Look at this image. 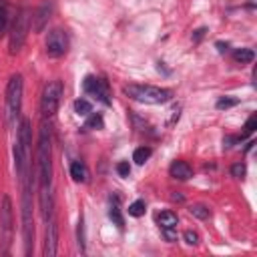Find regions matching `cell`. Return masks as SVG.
<instances>
[{"label":"cell","mask_w":257,"mask_h":257,"mask_svg":"<svg viewBox=\"0 0 257 257\" xmlns=\"http://www.w3.org/2000/svg\"><path fill=\"white\" fill-rule=\"evenodd\" d=\"M189 213H191L193 217L201 219V221L211 217V211H209V207H205V205H191V207H189Z\"/></svg>","instance_id":"obj_22"},{"label":"cell","mask_w":257,"mask_h":257,"mask_svg":"<svg viewBox=\"0 0 257 257\" xmlns=\"http://www.w3.org/2000/svg\"><path fill=\"white\" fill-rule=\"evenodd\" d=\"M104 126V120L98 112H90L88 118H86V128H102Z\"/></svg>","instance_id":"obj_24"},{"label":"cell","mask_w":257,"mask_h":257,"mask_svg":"<svg viewBox=\"0 0 257 257\" xmlns=\"http://www.w3.org/2000/svg\"><path fill=\"white\" fill-rule=\"evenodd\" d=\"M237 102H239V100H237V98H233V96H221V98L217 100V104H215V106H217L219 110H225V108L235 106Z\"/></svg>","instance_id":"obj_26"},{"label":"cell","mask_w":257,"mask_h":257,"mask_svg":"<svg viewBox=\"0 0 257 257\" xmlns=\"http://www.w3.org/2000/svg\"><path fill=\"white\" fill-rule=\"evenodd\" d=\"M36 175H38L40 187H50V181H52V141H50V126L46 122H42L40 131H38Z\"/></svg>","instance_id":"obj_2"},{"label":"cell","mask_w":257,"mask_h":257,"mask_svg":"<svg viewBox=\"0 0 257 257\" xmlns=\"http://www.w3.org/2000/svg\"><path fill=\"white\" fill-rule=\"evenodd\" d=\"M82 86H84V90L88 92V94H92V96H96L102 104H110V94H108V86H106V82L102 80V78H96V76H86L84 78V82H82Z\"/></svg>","instance_id":"obj_10"},{"label":"cell","mask_w":257,"mask_h":257,"mask_svg":"<svg viewBox=\"0 0 257 257\" xmlns=\"http://www.w3.org/2000/svg\"><path fill=\"white\" fill-rule=\"evenodd\" d=\"M12 235H14V211H12L10 197L4 195L2 201H0V241H2L6 253L10 249Z\"/></svg>","instance_id":"obj_7"},{"label":"cell","mask_w":257,"mask_h":257,"mask_svg":"<svg viewBox=\"0 0 257 257\" xmlns=\"http://www.w3.org/2000/svg\"><path fill=\"white\" fill-rule=\"evenodd\" d=\"M68 50V34L62 28H54L46 36V54L50 58H60Z\"/></svg>","instance_id":"obj_9"},{"label":"cell","mask_w":257,"mask_h":257,"mask_svg":"<svg viewBox=\"0 0 257 257\" xmlns=\"http://www.w3.org/2000/svg\"><path fill=\"white\" fill-rule=\"evenodd\" d=\"M145 209H147L145 201L143 199H137V201H133L128 205V215L131 217H141V215H145Z\"/></svg>","instance_id":"obj_23"},{"label":"cell","mask_w":257,"mask_h":257,"mask_svg":"<svg viewBox=\"0 0 257 257\" xmlns=\"http://www.w3.org/2000/svg\"><path fill=\"white\" fill-rule=\"evenodd\" d=\"M243 128H245V131H243V135H239V137H241V141H243L245 137H249V135L257 128V114H251V116L247 118V122H245V126H243Z\"/></svg>","instance_id":"obj_25"},{"label":"cell","mask_w":257,"mask_h":257,"mask_svg":"<svg viewBox=\"0 0 257 257\" xmlns=\"http://www.w3.org/2000/svg\"><path fill=\"white\" fill-rule=\"evenodd\" d=\"M74 110H76V114H80V116H88V114L92 112V104H90L86 98H76V100H74Z\"/></svg>","instance_id":"obj_20"},{"label":"cell","mask_w":257,"mask_h":257,"mask_svg":"<svg viewBox=\"0 0 257 257\" xmlns=\"http://www.w3.org/2000/svg\"><path fill=\"white\" fill-rule=\"evenodd\" d=\"M183 239H185L187 245H197V243H199V235H197L195 231H185V233H183Z\"/></svg>","instance_id":"obj_30"},{"label":"cell","mask_w":257,"mask_h":257,"mask_svg":"<svg viewBox=\"0 0 257 257\" xmlns=\"http://www.w3.org/2000/svg\"><path fill=\"white\" fill-rule=\"evenodd\" d=\"M76 235H78V247H80V251H84L86 237H84V219H82V215H80V219H78V229H76Z\"/></svg>","instance_id":"obj_28"},{"label":"cell","mask_w":257,"mask_h":257,"mask_svg":"<svg viewBox=\"0 0 257 257\" xmlns=\"http://www.w3.org/2000/svg\"><path fill=\"white\" fill-rule=\"evenodd\" d=\"M233 58H235L237 62H241V64H247V62H253L255 52H253L251 48H237V50L233 52Z\"/></svg>","instance_id":"obj_19"},{"label":"cell","mask_w":257,"mask_h":257,"mask_svg":"<svg viewBox=\"0 0 257 257\" xmlns=\"http://www.w3.org/2000/svg\"><path fill=\"white\" fill-rule=\"evenodd\" d=\"M22 90H24L22 76L20 74H12L8 84H6V122H8V126H12L16 122V118L20 116Z\"/></svg>","instance_id":"obj_5"},{"label":"cell","mask_w":257,"mask_h":257,"mask_svg":"<svg viewBox=\"0 0 257 257\" xmlns=\"http://www.w3.org/2000/svg\"><path fill=\"white\" fill-rule=\"evenodd\" d=\"M245 173H247L245 163H235V165L231 167V175H233V177H237V179H243V177H245Z\"/></svg>","instance_id":"obj_29"},{"label":"cell","mask_w":257,"mask_h":257,"mask_svg":"<svg viewBox=\"0 0 257 257\" xmlns=\"http://www.w3.org/2000/svg\"><path fill=\"white\" fill-rule=\"evenodd\" d=\"M32 126L28 118H20L18 131H16V145H14V167L16 175L20 177V183H26L32 177Z\"/></svg>","instance_id":"obj_1"},{"label":"cell","mask_w":257,"mask_h":257,"mask_svg":"<svg viewBox=\"0 0 257 257\" xmlns=\"http://www.w3.org/2000/svg\"><path fill=\"white\" fill-rule=\"evenodd\" d=\"M30 193H32V179L22 183V237H24V253H32V243H34V221H32V203H30Z\"/></svg>","instance_id":"obj_6"},{"label":"cell","mask_w":257,"mask_h":257,"mask_svg":"<svg viewBox=\"0 0 257 257\" xmlns=\"http://www.w3.org/2000/svg\"><path fill=\"white\" fill-rule=\"evenodd\" d=\"M122 90L128 98L137 102H145V104H165L173 98L171 88H161L153 84H126Z\"/></svg>","instance_id":"obj_3"},{"label":"cell","mask_w":257,"mask_h":257,"mask_svg":"<svg viewBox=\"0 0 257 257\" xmlns=\"http://www.w3.org/2000/svg\"><path fill=\"white\" fill-rule=\"evenodd\" d=\"M108 217H110V221L118 227V229H122L124 227V219H122V215H120V207H118V199L114 197V201L110 199V209H108Z\"/></svg>","instance_id":"obj_16"},{"label":"cell","mask_w":257,"mask_h":257,"mask_svg":"<svg viewBox=\"0 0 257 257\" xmlns=\"http://www.w3.org/2000/svg\"><path fill=\"white\" fill-rule=\"evenodd\" d=\"M8 22H10V2L0 0V36L6 32Z\"/></svg>","instance_id":"obj_18"},{"label":"cell","mask_w":257,"mask_h":257,"mask_svg":"<svg viewBox=\"0 0 257 257\" xmlns=\"http://www.w3.org/2000/svg\"><path fill=\"white\" fill-rule=\"evenodd\" d=\"M179 116H181V104L177 102V104H173L171 110H169V120H167V124L173 126V124L179 120Z\"/></svg>","instance_id":"obj_27"},{"label":"cell","mask_w":257,"mask_h":257,"mask_svg":"<svg viewBox=\"0 0 257 257\" xmlns=\"http://www.w3.org/2000/svg\"><path fill=\"white\" fill-rule=\"evenodd\" d=\"M52 14V2H42L34 12H32V18H30V24H32V30L34 32H42L48 24V18Z\"/></svg>","instance_id":"obj_11"},{"label":"cell","mask_w":257,"mask_h":257,"mask_svg":"<svg viewBox=\"0 0 257 257\" xmlns=\"http://www.w3.org/2000/svg\"><path fill=\"white\" fill-rule=\"evenodd\" d=\"M169 173H171L173 179H179V181H189L193 177V169L187 161H173Z\"/></svg>","instance_id":"obj_14"},{"label":"cell","mask_w":257,"mask_h":257,"mask_svg":"<svg viewBox=\"0 0 257 257\" xmlns=\"http://www.w3.org/2000/svg\"><path fill=\"white\" fill-rule=\"evenodd\" d=\"M205 32H207V28H197V30L193 32V40H195V42H199V40L205 36Z\"/></svg>","instance_id":"obj_32"},{"label":"cell","mask_w":257,"mask_h":257,"mask_svg":"<svg viewBox=\"0 0 257 257\" xmlns=\"http://www.w3.org/2000/svg\"><path fill=\"white\" fill-rule=\"evenodd\" d=\"M30 18H32V12L22 6L16 10L14 18H12V24H10V36H8V46H10V54H16L24 42H26V36H28V30H30Z\"/></svg>","instance_id":"obj_4"},{"label":"cell","mask_w":257,"mask_h":257,"mask_svg":"<svg viewBox=\"0 0 257 257\" xmlns=\"http://www.w3.org/2000/svg\"><path fill=\"white\" fill-rule=\"evenodd\" d=\"M151 155H153V151H151L149 147H139V149H135V153H133V161H135L137 165H143V163L149 161Z\"/></svg>","instance_id":"obj_21"},{"label":"cell","mask_w":257,"mask_h":257,"mask_svg":"<svg viewBox=\"0 0 257 257\" xmlns=\"http://www.w3.org/2000/svg\"><path fill=\"white\" fill-rule=\"evenodd\" d=\"M215 46H217V50H219L221 54H223V52H227V48H229V44H227V42H217Z\"/></svg>","instance_id":"obj_33"},{"label":"cell","mask_w":257,"mask_h":257,"mask_svg":"<svg viewBox=\"0 0 257 257\" xmlns=\"http://www.w3.org/2000/svg\"><path fill=\"white\" fill-rule=\"evenodd\" d=\"M116 173H118L120 177H128V175H131V165H128L126 161H120V163L116 165Z\"/></svg>","instance_id":"obj_31"},{"label":"cell","mask_w":257,"mask_h":257,"mask_svg":"<svg viewBox=\"0 0 257 257\" xmlns=\"http://www.w3.org/2000/svg\"><path fill=\"white\" fill-rule=\"evenodd\" d=\"M157 223H159V227H161L163 231H167V229H177L179 217H177V213H173V211H163V213L157 215Z\"/></svg>","instance_id":"obj_15"},{"label":"cell","mask_w":257,"mask_h":257,"mask_svg":"<svg viewBox=\"0 0 257 257\" xmlns=\"http://www.w3.org/2000/svg\"><path fill=\"white\" fill-rule=\"evenodd\" d=\"M58 251V225L54 219L46 223V237H44V257H54Z\"/></svg>","instance_id":"obj_12"},{"label":"cell","mask_w":257,"mask_h":257,"mask_svg":"<svg viewBox=\"0 0 257 257\" xmlns=\"http://www.w3.org/2000/svg\"><path fill=\"white\" fill-rule=\"evenodd\" d=\"M70 175H72V179L78 181V183L88 181V171H86V167H84L80 161H74V163L70 165Z\"/></svg>","instance_id":"obj_17"},{"label":"cell","mask_w":257,"mask_h":257,"mask_svg":"<svg viewBox=\"0 0 257 257\" xmlns=\"http://www.w3.org/2000/svg\"><path fill=\"white\" fill-rule=\"evenodd\" d=\"M38 203H40V215H42L44 223H48L50 219H54V197H52V191L48 187H42L40 189Z\"/></svg>","instance_id":"obj_13"},{"label":"cell","mask_w":257,"mask_h":257,"mask_svg":"<svg viewBox=\"0 0 257 257\" xmlns=\"http://www.w3.org/2000/svg\"><path fill=\"white\" fill-rule=\"evenodd\" d=\"M60 96H62V82H60V80H50L48 84H44V88H42V98H40L42 116H48V118H50V116L58 110Z\"/></svg>","instance_id":"obj_8"}]
</instances>
